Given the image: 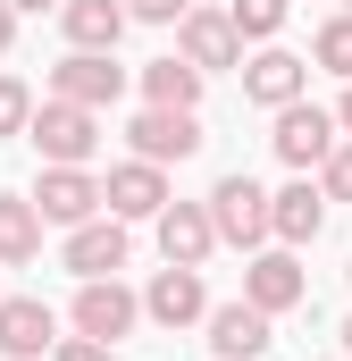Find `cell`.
<instances>
[{"instance_id": "4fadbf2b", "label": "cell", "mask_w": 352, "mask_h": 361, "mask_svg": "<svg viewBox=\"0 0 352 361\" xmlns=\"http://www.w3.org/2000/svg\"><path fill=\"white\" fill-rule=\"evenodd\" d=\"M76 277H118L126 269V219H84L68 227V252H59Z\"/></svg>"}, {"instance_id": "d6986e66", "label": "cell", "mask_w": 352, "mask_h": 361, "mask_svg": "<svg viewBox=\"0 0 352 361\" xmlns=\"http://www.w3.org/2000/svg\"><path fill=\"white\" fill-rule=\"evenodd\" d=\"M42 252V210L25 193H0V269H25Z\"/></svg>"}, {"instance_id": "83f0119b", "label": "cell", "mask_w": 352, "mask_h": 361, "mask_svg": "<svg viewBox=\"0 0 352 361\" xmlns=\"http://www.w3.org/2000/svg\"><path fill=\"white\" fill-rule=\"evenodd\" d=\"M336 135H352V85H344V101H336Z\"/></svg>"}, {"instance_id": "ba28073f", "label": "cell", "mask_w": 352, "mask_h": 361, "mask_svg": "<svg viewBox=\"0 0 352 361\" xmlns=\"http://www.w3.org/2000/svg\"><path fill=\"white\" fill-rule=\"evenodd\" d=\"M34 210H42V227H84V219H101V177L92 169H42Z\"/></svg>"}, {"instance_id": "7c38bea8", "label": "cell", "mask_w": 352, "mask_h": 361, "mask_svg": "<svg viewBox=\"0 0 352 361\" xmlns=\"http://www.w3.org/2000/svg\"><path fill=\"white\" fill-rule=\"evenodd\" d=\"M210 311V286H201V269H160L151 286H143V319H160V328H193Z\"/></svg>"}, {"instance_id": "cb8c5ba5", "label": "cell", "mask_w": 352, "mask_h": 361, "mask_svg": "<svg viewBox=\"0 0 352 361\" xmlns=\"http://www.w3.org/2000/svg\"><path fill=\"white\" fill-rule=\"evenodd\" d=\"M25 118H34V92L17 76H0V135H25Z\"/></svg>"}, {"instance_id": "5bb4252c", "label": "cell", "mask_w": 352, "mask_h": 361, "mask_svg": "<svg viewBox=\"0 0 352 361\" xmlns=\"http://www.w3.org/2000/svg\"><path fill=\"white\" fill-rule=\"evenodd\" d=\"M319 227H327V193L310 177H294L285 193H268V235L277 244H319Z\"/></svg>"}, {"instance_id": "f546056e", "label": "cell", "mask_w": 352, "mask_h": 361, "mask_svg": "<svg viewBox=\"0 0 352 361\" xmlns=\"http://www.w3.org/2000/svg\"><path fill=\"white\" fill-rule=\"evenodd\" d=\"M344 353H352V319H344Z\"/></svg>"}, {"instance_id": "f1b7e54d", "label": "cell", "mask_w": 352, "mask_h": 361, "mask_svg": "<svg viewBox=\"0 0 352 361\" xmlns=\"http://www.w3.org/2000/svg\"><path fill=\"white\" fill-rule=\"evenodd\" d=\"M8 8H59V0H8Z\"/></svg>"}, {"instance_id": "603a6c76", "label": "cell", "mask_w": 352, "mask_h": 361, "mask_svg": "<svg viewBox=\"0 0 352 361\" xmlns=\"http://www.w3.org/2000/svg\"><path fill=\"white\" fill-rule=\"evenodd\" d=\"M319 193H327V202H352V143H336V152L319 160Z\"/></svg>"}, {"instance_id": "ffe728a7", "label": "cell", "mask_w": 352, "mask_h": 361, "mask_svg": "<svg viewBox=\"0 0 352 361\" xmlns=\"http://www.w3.org/2000/svg\"><path fill=\"white\" fill-rule=\"evenodd\" d=\"M143 101H151V109H193V101H201V68L151 59V68H143Z\"/></svg>"}, {"instance_id": "3957f363", "label": "cell", "mask_w": 352, "mask_h": 361, "mask_svg": "<svg viewBox=\"0 0 352 361\" xmlns=\"http://www.w3.org/2000/svg\"><path fill=\"white\" fill-rule=\"evenodd\" d=\"M268 143H277V160H285V169H302V177H310V169H319V160H327V152H336L344 135H336V109L285 101V109H277V135H268Z\"/></svg>"}, {"instance_id": "8992f818", "label": "cell", "mask_w": 352, "mask_h": 361, "mask_svg": "<svg viewBox=\"0 0 352 361\" xmlns=\"http://www.w3.org/2000/svg\"><path fill=\"white\" fill-rule=\"evenodd\" d=\"M176 59H184V68H201V76L244 68V42H235L227 8H184V17H176Z\"/></svg>"}, {"instance_id": "52a82bcc", "label": "cell", "mask_w": 352, "mask_h": 361, "mask_svg": "<svg viewBox=\"0 0 352 361\" xmlns=\"http://www.w3.org/2000/svg\"><path fill=\"white\" fill-rule=\"evenodd\" d=\"M126 92V68L109 59V51H68L59 68H51V101H76V109H109Z\"/></svg>"}, {"instance_id": "2e32d148", "label": "cell", "mask_w": 352, "mask_h": 361, "mask_svg": "<svg viewBox=\"0 0 352 361\" xmlns=\"http://www.w3.org/2000/svg\"><path fill=\"white\" fill-rule=\"evenodd\" d=\"M201 319H210V353L218 361H260L268 353V311H252V302H218Z\"/></svg>"}, {"instance_id": "7402d4cb", "label": "cell", "mask_w": 352, "mask_h": 361, "mask_svg": "<svg viewBox=\"0 0 352 361\" xmlns=\"http://www.w3.org/2000/svg\"><path fill=\"white\" fill-rule=\"evenodd\" d=\"M227 25H235V42H268V34L285 25V0H235Z\"/></svg>"}, {"instance_id": "30bf717a", "label": "cell", "mask_w": 352, "mask_h": 361, "mask_svg": "<svg viewBox=\"0 0 352 361\" xmlns=\"http://www.w3.org/2000/svg\"><path fill=\"white\" fill-rule=\"evenodd\" d=\"M302 294H310V277H302L294 252H252V261H244V302H252V311L277 319V311H294Z\"/></svg>"}, {"instance_id": "9a60e30c", "label": "cell", "mask_w": 352, "mask_h": 361, "mask_svg": "<svg viewBox=\"0 0 352 361\" xmlns=\"http://www.w3.org/2000/svg\"><path fill=\"white\" fill-rule=\"evenodd\" d=\"M302 92H310V59H294V51H260V59H244V101L285 109V101H302Z\"/></svg>"}, {"instance_id": "5b68a950", "label": "cell", "mask_w": 352, "mask_h": 361, "mask_svg": "<svg viewBox=\"0 0 352 361\" xmlns=\"http://www.w3.org/2000/svg\"><path fill=\"white\" fill-rule=\"evenodd\" d=\"M68 319H76V336H92V345H118V336H126V328L143 319V294H126L118 277H84V286H76V311H68Z\"/></svg>"}, {"instance_id": "d4e9b609", "label": "cell", "mask_w": 352, "mask_h": 361, "mask_svg": "<svg viewBox=\"0 0 352 361\" xmlns=\"http://www.w3.org/2000/svg\"><path fill=\"white\" fill-rule=\"evenodd\" d=\"M193 0H126V17H143V25H176Z\"/></svg>"}, {"instance_id": "44dd1931", "label": "cell", "mask_w": 352, "mask_h": 361, "mask_svg": "<svg viewBox=\"0 0 352 361\" xmlns=\"http://www.w3.org/2000/svg\"><path fill=\"white\" fill-rule=\"evenodd\" d=\"M310 59H319L327 76H344V85H352V8L319 25V42H310Z\"/></svg>"}, {"instance_id": "9c48e42d", "label": "cell", "mask_w": 352, "mask_h": 361, "mask_svg": "<svg viewBox=\"0 0 352 361\" xmlns=\"http://www.w3.org/2000/svg\"><path fill=\"white\" fill-rule=\"evenodd\" d=\"M51 345H59L51 302H34V294H0V361H42Z\"/></svg>"}, {"instance_id": "277c9868", "label": "cell", "mask_w": 352, "mask_h": 361, "mask_svg": "<svg viewBox=\"0 0 352 361\" xmlns=\"http://www.w3.org/2000/svg\"><path fill=\"white\" fill-rule=\"evenodd\" d=\"M126 143H134V160H151V169H168V160H193L201 152V118L193 109H134V126H126Z\"/></svg>"}, {"instance_id": "484cf974", "label": "cell", "mask_w": 352, "mask_h": 361, "mask_svg": "<svg viewBox=\"0 0 352 361\" xmlns=\"http://www.w3.org/2000/svg\"><path fill=\"white\" fill-rule=\"evenodd\" d=\"M51 353H59V361H118V345H92V336H59Z\"/></svg>"}, {"instance_id": "4316f807", "label": "cell", "mask_w": 352, "mask_h": 361, "mask_svg": "<svg viewBox=\"0 0 352 361\" xmlns=\"http://www.w3.org/2000/svg\"><path fill=\"white\" fill-rule=\"evenodd\" d=\"M8 42H17V8L0 0V51H8Z\"/></svg>"}, {"instance_id": "e0dca14e", "label": "cell", "mask_w": 352, "mask_h": 361, "mask_svg": "<svg viewBox=\"0 0 352 361\" xmlns=\"http://www.w3.org/2000/svg\"><path fill=\"white\" fill-rule=\"evenodd\" d=\"M59 25H68L76 51H118V34L134 17H126V0H59Z\"/></svg>"}, {"instance_id": "8fae6325", "label": "cell", "mask_w": 352, "mask_h": 361, "mask_svg": "<svg viewBox=\"0 0 352 361\" xmlns=\"http://www.w3.org/2000/svg\"><path fill=\"white\" fill-rule=\"evenodd\" d=\"M101 202H109V219H160V210H168V177H160L151 160H118V169L101 177Z\"/></svg>"}, {"instance_id": "4dcf8cb0", "label": "cell", "mask_w": 352, "mask_h": 361, "mask_svg": "<svg viewBox=\"0 0 352 361\" xmlns=\"http://www.w3.org/2000/svg\"><path fill=\"white\" fill-rule=\"evenodd\" d=\"M344 8H352V0H344Z\"/></svg>"}, {"instance_id": "6da1fadb", "label": "cell", "mask_w": 352, "mask_h": 361, "mask_svg": "<svg viewBox=\"0 0 352 361\" xmlns=\"http://www.w3.org/2000/svg\"><path fill=\"white\" fill-rule=\"evenodd\" d=\"M25 135H34V152H42L51 169H84L92 152H101V109H76V101H42V109L25 118Z\"/></svg>"}, {"instance_id": "7a4b0ae2", "label": "cell", "mask_w": 352, "mask_h": 361, "mask_svg": "<svg viewBox=\"0 0 352 361\" xmlns=\"http://www.w3.org/2000/svg\"><path fill=\"white\" fill-rule=\"evenodd\" d=\"M201 210H210V235H218V244H235V252L268 244V193L252 177H218Z\"/></svg>"}, {"instance_id": "ac0fdd59", "label": "cell", "mask_w": 352, "mask_h": 361, "mask_svg": "<svg viewBox=\"0 0 352 361\" xmlns=\"http://www.w3.org/2000/svg\"><path fill=\"white\" fill-rule=\"evenodd\" d=\"M210 244H218V235H210V210H201V202H168V210H160V252H168L176 269H201Z\"/></svg>"}]
</instances>
